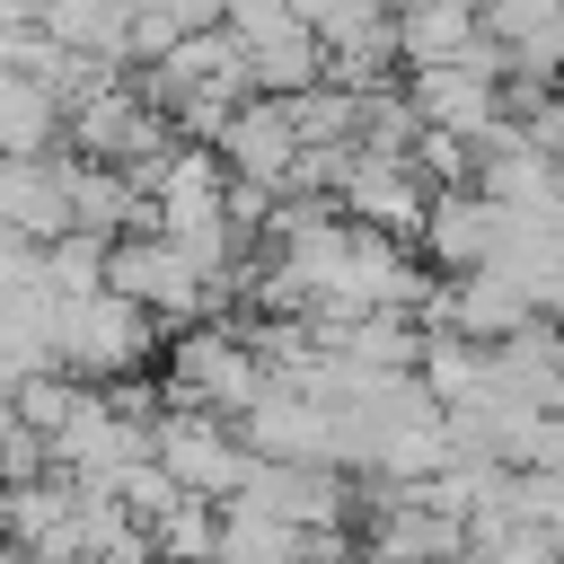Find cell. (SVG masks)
I'll return each mask as SVG.
<instances>
[{
    "instance_id": "1",
    "label": "cell",
    "mask_w": 564,
    "mask_h": 564,
    "mask_svg": "<svg viewBox=\"0 0 564 564\" xmlns=\"http://www.w3.org/2000/svg\"><path fill=\"white\" fill-rule=\"evenodd\" d=\"M273 388V370L256 361V344L238 335V326H185L176 344H167V379H159V397L167 405H185V414H220V423H247V405Z\"/></svg>"
},
{
    "instance_id": "2",
    "label": "cell",
    "mask_w": 564,
    "mask_h": 564,
    "mask_svg": "<svg viewBox=\"0 0 564 564\" xmlns=\"http://www.w3.org/2000/svg\"><path fill=\"white\" fill-rule=\"evenodd\" d=\"M150 352H159V317H141L123 291L62 300V308H53V370H70V379H88V388L141 379Z\"/></svg>"
},
{
    "instance_id": "3",
    "label": "cell",
    "mask_w": 564,
    "mask_h": 564,
    "mask_svg": "<svg viewBox=\"0 0 564 564\" xmlns=\"http://www.w3.org/2000/svg\"><path fill=\"white\" fill-rule=\"evenodd\" d=\"M150 458L167 467L176 494L220 502V511H229V502L247 494V476H256L238 423H220V414H185V405H159V423H150Z\"/></svg>"
},
{
    "instance_id": "4",
    "label": "cell",
    "mask_w": 564,
    "mask_h": 564,
    "mask_svg": "<svg viewBox=\"0 0 564 564\" xmlns=\"http://www.w3.org/2000/svg\"><path fill=\"white\" fill-rule=\"evenodd\" d=\"M229 44L247 53V79L256 97H308L326 88V53H317V26L308 9H229Z\"/></svg>"
},
{
    "instance_id": "5",
    "label": "cell",
    "mask_w": 564,
    "mask_h": 564,
    "mask_svg": "<svg viewBox=\"0 0 564 564\" xmlns=\"http://www.w3.org/2000/svg\"><path fill=\"white\" fill-rule=\"evenodd\" d=\"M308 26H317V53H326V88H344V97L388 88V70H397V18L388 9L326 0V9H308Z\"/></svg>"
},
{
    "instance_id": "6",
    "label": "cell",
    "mask_w": 564,
    "mask_h": 564,
    "mask_svg": "<svg viewBox=\"0 0 564 564\" xmlns=\"http://www.w3.org/2000/svg\"><path fill=\"white\" fill-rule=\"evenodd\" d=\"M212 150H220V167H229L238 185H256V194H273V203L291 194V176H300V159H308L291 97H247V106H238V123H229Z\"/></svg>"
},
{
    "instance_id": "7",
    "label": "cell",
    "mask_w": 564,
    "mask_h": 564,
    "mask_svg": "<svg viewBox=\"0 0 564 564\" xmlns=\"http://www.w3.org/2000/svg\"><path fill=\"white\" fill-rule=\"evenodd\" d=\"M335 212L405 247V238H423L432 185H423V167H414V159H379V150H352V167H344V185H335Z\"/></svg>"
},
{
    "instance_id": "8",
    "label": "cell",
    "mask_w": 564,
    "mask_h": 564,
    "mask_svg": "<svg viewBox=\"0 0 564 564\" xmlns=\"http://www.w3.org/2000/svg\"><path fill=\"white\" fill-rule=\"evenodd\" d=\"M423 264L441 273V282H467V273H494L502 264V203L485 194V185H458V194H432V212H423Z\"/></svg>"
},
{
    "instance_id": "9",
    "label": "cell",
    "mask_w": 564,
    "mask_h": 564,
    "mask_svg": "<svg viewBox=\"0 0 564 564\" xmlns=\"http://www.w3.org/2000/svg\"><path fill=\"white\" fill-rule=\"evenodd\" d=\"M476 53H485V9L432 0V9L397 18V62L405 70H449V62H476Z\"/></svg>"
},
{
    "instance_id": "10",
    "label": "cell",
    "mask_w": 564,
    "mask_h": 564,
    "mask_svg": "<svg viewBox=\"0 0 564 564\" xmlns=\"http://www.w3.org/2000/svg\"><path fill=\"white\" fill-rule=\"evenodd\" d=\"M62 97L26 70H0V159H62Z\"/></svg>"
},
{
    "instance_id": "11",
    "label": "cell",
    "mask_w": 564,
    "mask_h": 564,
    "mask_svg": "<svg viewBox=\"0 0 564 564\" xmlns=\"http://www.w3.org/2000/svg\"><path fill=\"white\" fill-rule=\"evenodd\" d=\"M79 397H88V379H70V370H35V379H26L9 405H18V423H26L35 441H53V432H70Z\"/></svg>"
},
{
    "instance_id": "12",
    "label": "cell",
    "mask_w": 564,
    "mask_h": 564,
    "mask_svg": "<svg viewBox=\"0 0 564 564\" xmlns=\"http://www.w3.org/2000/svg\"><path fill=\"white\" fill-rule=\"evenodd\" d=\"M538 317H555V326H564V256H555V264H546V282H538Z\"/></svg>"
},
{
    "instance_id": "13",
    "label": "cell",
    "mask_w": 564,
    "mask_h": 564,
    "mask_svg": "<svg viewBox=\"0 0 564 564\" xmlns=\"http://www.w3.org/2000/svg\"><path fill=\"white\" fill-rule=\"evenodd\" d=\"M18 441H26V423H18V405L0 397V485H9V458H18Z\"/></svg>"
},
{
    "instance_id": "14",
    "label": "cell",
    "mask_w": 564,
    "mask_h": 564,
    "mask_svg": "<svg viewBox=\"0 0 564 564\" xmlns=\"http://www.w3.org/2000/svg\"><path fill=\"white\" fill-rule=\"evenodd\" d=\"M97 564H167V555H159V546H150V538H123V546H106V555H97Z\"/></svg>"
},
{
    "instance_id": "15",
    "label": "cell",
    "mask_w": 564,
    "mask_h": 564,
    "mask_svg": "<svg viewBox=\"0 0 564 564\" xmlns=\"http://www.w3.org/2000/svg\"><path fill=\"white\" fill-rule=\"evenodd\" d=\"M0 564H35V555H18V546H9V555H0Z\"/></svg>"
},
{
    "instance_id": "16",
    "label": "cell",
    "mask_w": 564,
    "mask_h": 564,
    "mask_svg": "<svg viewBox=\"0 0 564 564\" xmlns=\"http://www.w3.org/2000/svg\"><path fill=\"white\" fill-rule=\"evenodd\" d=\"M0 247H9V229H0Z\"/></svg>"
}]
</instances>
